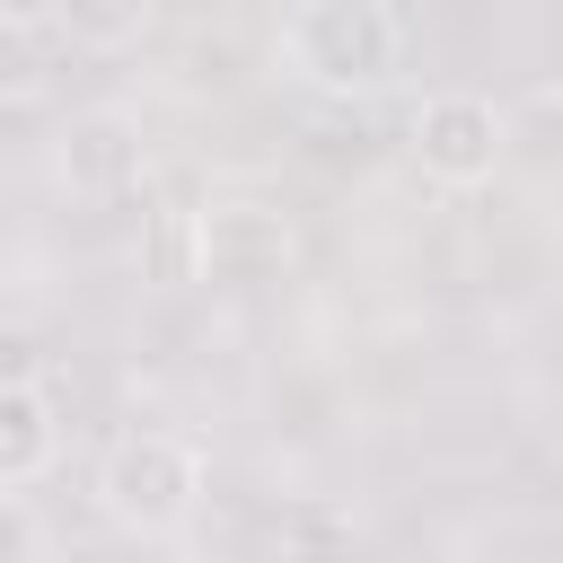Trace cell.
<instances>
[{
  "label": "cell",
  "mask_w": 563,
  "mask_h": 563,
  "mask_svg": "<svg viewBox=\"0 0 563 563\" xmlns=\"http://www.w3.org/2000/svg\"><path fill=\"white\" fill-rule=\"evenodd\" d=\"M290 264H299V229L273 202L220 194V202L194 211V282H211V290H264Z\"/></svg>",
  "instance_id": "obj_3"
},
{
  "label": "cell",
  "mask_w": 563,
  "mask_h": 563,
  "mask_svg": "<svg viewBox=\"0 0 563 563\" xmlns=\"http://www.w3.org/2000/svg\"><path fill=\"white\" fill-rule=\"evenodd\" d=\"M53 457H62L53 396H44L35 378H9V387H0V484H9V493H35Z\"/></svg>",
  "instance_id": "obj_6"
},
{
  "label": "cell",
  "mask_w": 563,
  "mask_h": 563,
  "mask_svg": "<svg viewBox=\"0 0 563 563\" xmlns=\"http://www.w3.org/2000/svg\"><path fill=\"white\" fill-rule=\"evenodd\" d=\"M97 501L132 537H176L202 501V449L176 440V431H123L97 457Z\"/></svg>",
  "instance_id": "obj_2"
},
{
  "label": "cell",
  "mask_w": 563,
  "mask_h": 563,
  "mask_svg": "<svg viewBox=\"0 0 563 563\" xmlns=\"http://www.w3.org/2000/svg\"><path fill=\"white\" fill-rule=\"evenodd\" d=\"M53 26L79 44H123L150 26V0H53Z\"/></svg>",
  "instance_id": "obj_7"
},
{
  "label": "cell",
  "mask_w": 563,
  "mask_h": 563,
  "mask_svg": "<svg viewBox=\"0 0 563 563\" xmlns=\"http://www.w3.org/2000/svg\"><path fill=\"white\" fill-rule=\"evenodd\" d=\"M141 167H150V141H141V114H123V106H88L53 141V176L79 202H114L123 185H141Z\"/></svg>",
  "instance_id": "obj_5"
},
{
  "label": "cell",
  "mask_w": 563,
  "mask_h": 563,
  "mask_svg": "<svg viewBox=\"0 0 563 563\" xmlns=\"http://www.w3.org/2000/svg\"><path fill=\"white\" fill-rule=\"evenodd\" d=\"M53 18V0H9V26H44Z\"/></svg>",
  "instance_id": "obj_8"
},
{
  "label": "cell",
  "mask_w": 563,
  "mask_h": 563,
  "mask_svg": "<svg viewBox=\"0 0 563 563\" xmlns=\"http://www.w3.org/2000/svg\"><path fill=\"white\" fill-rule=\"evenodd\" d=\"M282 62L317 97H369L405 70V18L387 0H299L282 18Z\"/></svg>",
  "instance_id": "obj_1"
},
{
  "label": "cell",
  "mask_w": 563,
  "mask_h": 563,
  "mask_svg": "<svg viewBox=\"0 0 563 563\" xmlns=\"http://www.w3.org/2000/svg\"><path fill=\"white\" fill-rule=\"evenodd\" d=\"M501 150H510V114H501L493 97H475V88H440V97L413 106V167H422L431 185H449V194L493 185Z\"/></svg>",
  "instance_id": "obj_4"
}]
</instances>
